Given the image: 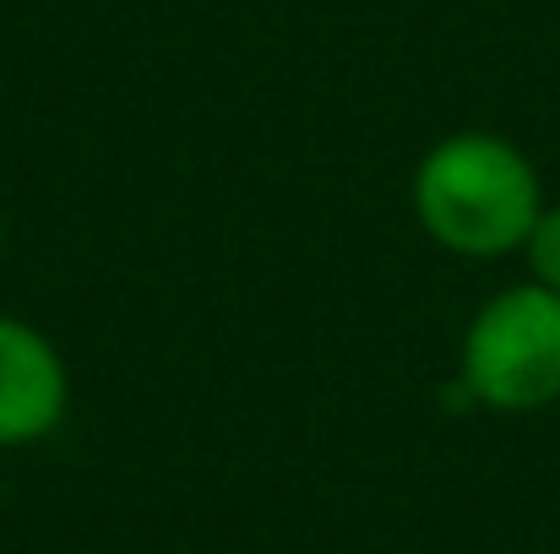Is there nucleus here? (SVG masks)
Here are the masks:
<instances>
[{
	"instance_id": "nucleus-1",
	"label": "nucleus",
	"mask_w": 560,
	"mask_h": 554,
	"mask_svg": "<svg viewBox=\"0 0 560 554\" xmlns=\"http://www.w3.org/2000/svg\"><path fill=\"white\" fill-rule=\"evenodd\" d=\"M539 212H545V180L534 158L495 131H452L413 169L419 228L463 261L517 256Z\"/></svg>"
},
{
	"instance_id": "nucleus-2",
	"label": "nucleus",
	"mask_w": 560,
	"mask_h": 554,
	"mask_svg": "<svg viewBox=\"0 0 560 554\" xmlns=\"http://www.w3.org/2000/svg\"><path fill=\"white\" fill-rule=\"evenodd\" d=\"M457 391L495 413H539L560 402V294L512 283L485 299L463 332Z\"/></svg>"
},
{
	"instance_id": "nucleus-3",
	"label": "nucleus",
	"mask_w": 560,
	"mask_h": 554,
	"mask_svg": "<svg viewBox=\"0 0 560 554\" xmlns=\"http://www.w3.org/2000/svg\"><path fill=\"white\" fill-rule=\"evenodd\" d=\"M71 375L60 349L16 316H0V446H38L66 424Z\"/></svg>"
},
{
	"instance_id": "nucleus-4",
	"label": "nucleus",
	"mask_w": 560,
	"mask_h": 554,
	"mask_svg": "<svg viewBox=\"0 0 560 554\" xmlns=\"http://www.w3.org/2000/svg\"><path fill=\"white\" fill-rule=\"evenodd\" d=\"M523 261H528L534 283L560 294V201H545V212H539V223H534V234L523 245Z\"/></svg>"
},
{
	"instance_id": "nucleus-5",
	"label": "nucleus",
	"mask_w": 560,
	"mask_h": 554,
	"mask_svg": "<svg viewBox=\"0 0 560 554\" xmlns=\"http://www.w3.org/2000/svg\"><path fill=\"white\" fill-rule=\"evenodd\" d=\"M0 245H5V212H0Z\"/></svg>"
}]
</instances>
